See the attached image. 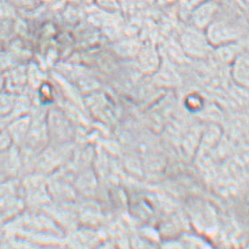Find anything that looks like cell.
Returning <instances> with one entry per match:
<instances>
[{
	"mask_svg": "<svg viewBox=\"0 0 249 249\" xmlns=\"http://www.w3.org/2000/svg\"><path fill=\"white\" fill-rule=\"evenodd\" d=\"M14 107V100L8 95L0 96V115H5L8 113Z\"/></svg>",
	"mask_w": 249,
	"mask_h": 249,
	"instance_id": "1",
	"label": "cell"
}]
</instances>
